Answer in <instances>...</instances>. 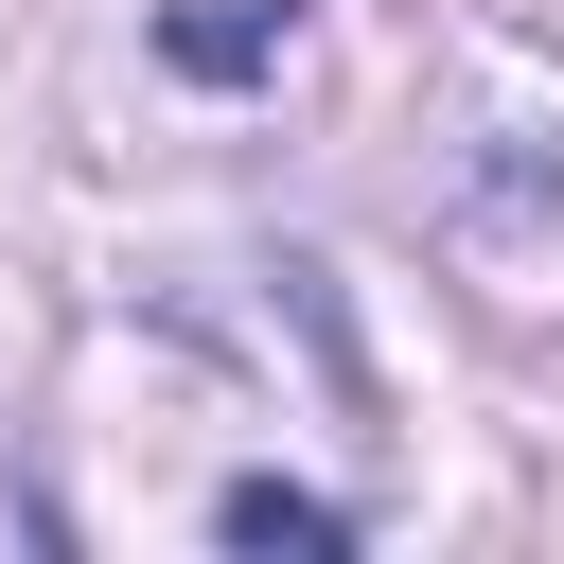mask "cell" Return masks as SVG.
Wrapping results in <instances>:
<instances>
[{
	"instance_id": "obj_1",
	"label": "cell",
	"mask_w": 564,
	"mask_h": 564,
	"mask_svg": "<svg viewBox=\"0 0 564 564\" xmlns=\"http://www.w3.org/2000/svg\"><path fill=\"white\" fill-rule=\"evenodd\" d=\"M212 529H229V546H352V511H335V494H282V476L212 494Z\"/></svg>"
}]
</instances>
